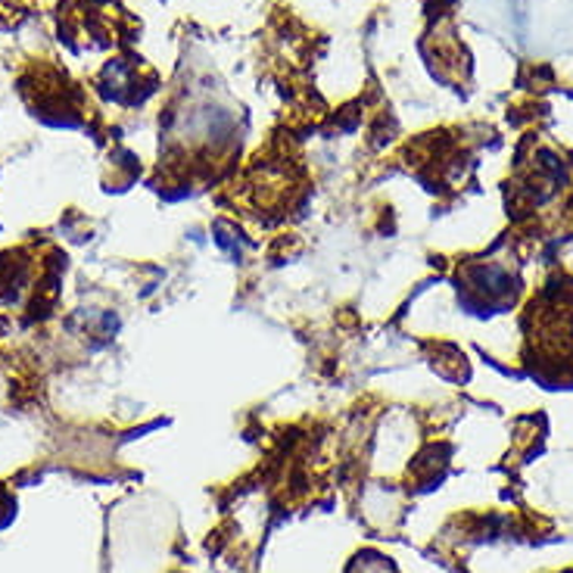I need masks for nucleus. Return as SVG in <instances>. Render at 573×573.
<instances>
[{
    "label": "nucleus",
    "instance_id": "obj_1",
    "mask_svg": "<svg viewBox=\"0 0 573 573\" xmlns=\"http://www.w3.org/2000/svg\"><path fill=\"white\" fill-rule=\"evenodd\" d=\"M377 573H380V571H377Z\"/></svg>",
    "mask_w": 573,
    "mask_h": 573
}]
</instances>
